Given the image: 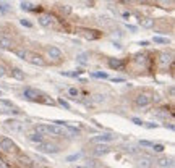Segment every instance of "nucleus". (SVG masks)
I'll use <instances>...</instances> for the list:
<instances>
[{
    "mask_svg": "<svg viewBox=\"0 0 175 168\" xmlns=\"http://www.w3.org/2000/svg\"><path fill=\"white\" fill-rule=\"evenodd\" d=\"M80 158H81V152H78V154H73V155L66 157V162H76V160H80Z\"/></svg>",
    "mask_w": 175,
    "mask_h": 168,
    "instance_id": "nucleus-20",
    "label": "nucleus"
},
{
    "mask_svg": "<svg viewBox=\"0 0 175 168\" xmlns=\"http://www.w3.org/2000/svg\"><path fill=\"white\" fill-rule=\"evenodd\" d=\"M115 139V136L112 134H101V136H94L93 142H112Z\"/></svg>",
    "mask_w": 175,
    "mask_h": 168,
    "instance_id": "nucleus-6",
    "label": "nucleus"
},
{
    "mask_svg": "<svg viewBox=\"0 0 175 168\" xmlns=\"http://www.w3.org/2000/svg\"><path fill=\"white\" fill-rule=\"evenodd\" d=\"M141 2H151V0H141Z\"/></svg>",
    "mask_w": 175,
    "mask_h": 168,
    "instance_id": "nucleus-40",
    "label": "nucleus"
},
{
    "mask_svg": "<svg viewBox=\"0 0 175 168\" xmlns=\"http://www.w3.org/2000/svg\"><path fill=\"white\" fill-rule=\"evenodd\" d=\"M47 53H49L50 58H60V57H62V50H60L58 47H49Z\"/></svg>",
    "mask_w": 175,
    "mask_h": 168,
    "instance_id": "nucleus-9",
    "label": "nucleus"
},
{
    "mask_svg": "<svg viewBox=\"0 0 175 168\" xmlns=\"http://www.w3.org/2000/svg\"><path fill=\"white\" fill-rule=\"evenodd\" d=\"M0 149L2 150H5V152H13L16 149L15 142L12 141V139H8V137H3L2 141H0Z\"/></svg>",
    "mask_w": 175,
    "mask_h": 168,
    "instance_id": "nucleus-2",
    "label": "nucleus"
},
{
    "mask_svg": "<svg viewBox=\"0 0 175 168\" xmlns=\"http://www.w3.org/2000/svg\"><path fill=\"white\" fill-rule=\"evenodd\" d=\"M148 128H149V129H152V128H157V125H156V123H149V125H148Z\"/></svg>",
    "mask_w": 175,
    "mask_h": 168,
    "instance_id": "nucleus-38",
    "label": "nucleus"
},
{
    "mask_svg": "<svg viewBox=\"0 0 175 168\" xmlns=\"http://www.w3.org/2000/svg\"><path fill=\"white\" fill-rule=\"evenodd\" d=\"M29 141H32V142H42V134H39V133H34V134H31L29 136Z\"/></svg>",
    "mask_w": 175,
    "mask_h": 168,
    "instance_id": "nucleus-17",
    "label": "nucleus"
},
{
    "mask_svg": "<svg viewBox=\"0 0 175 168\" xmlns=\"http://www.w3.org/2000/svg\"><path fill=\"white\" fill-rule=\"evenodd\" d=\"M93 154H94V155H97V157L105 155V154H109V147H105V145H97V147L93 150Z\"/></svg>",
    "mask_w": 175,
    "mask_h": 168,
    "instance_id": "nucleus-10",
    "label": "nucleus"
},
{
    "mask_svg": "<svg viewBox=\"0 0 175 168\" xmlns=\"http://www.w3.org/2000/svg\"><path fill=\"white\" fill-rule=\"evenodd\" d=\"M141 167H149V165H151V163H149V160H141Z\"/></svg>",
    "mask_w": 175,
    "mask_h": 168,
    "instance_id": "nucleus-34",
    "label": "nucleus"
},
{
    "mask_svg": "<svg viewBox=\"0 0 175 168\" xmlns=\"http://www.w3.org/2000/svg\"><path fill=\"white\" fill-rule=\"evenodd\" d=\"M37 150L39 152H46V154H55L58 152V147L54 144H47V142H39Z\"/></svg>",
    "mask_w": 175,
    "mask_h": 168,
    "instance_id": "nucleus-1",
    "label": "nucleus"
},
{
    "mask_svg": "<svg viewBox=\"0 0 175 168\" xmlns=\"http://www.w3.org/2000/svg\"><path fill=\"white\" fill-rule=\"evenodd\" d=\"M104 100V95H96V102H102Z\"/></svg>",
    "mask_w": 175,
    "mask_h": 168,
    "instance_id": "nucleus-37",
    "label": "nucleus"
},
{
    "mask_svg": "<svg viewBox=\"0 0 175 168\" xmlns=\"http://www.w3.org/2000/svg\"><path fill=\"white\" fill-rule=\"evenodd\" d=\"M32 7H34V5L29 3V2H21V8H23V10H32Z\"/></svg>",
    "mask_w": 175,
    "mask_h": 168,
    "instance_id": "nucleus-25",
    "label": "nucleus"
},
{
    "mask_svg": "<svg viewBox=\"0 0 175 168\" xmlns=\"http://www.w3.org/2000/svg\"><path fill=\"white\" fill-rule=\"evenodd\" d=\"M19 23L23 24V26H26V27H31V26H32V24L29 23V21H26V20H21V21H19Z\"/></svg>",
    "mask_w": 175,
    "mask_h": 168,
    "instance_id": "nucleus-30",
    "label": "nucleus"
},
{
    "mask_svg": "<svg viewBox=\"0 0 175 168\" xmlns=\"http://www.w3.org/2000/svg\"><path fill=\"white\" fill-rule=\"evenodd\" d=\"M76 62L81 63V65H86V63H88V53H80L76 57Z\"/></svg>",
    "mask_w": 175,
    "mask_h": 168,
    "instance_id": "nucleus-18",
    "label": "nucleus"
},
{
    "mask_svg": "<svg viewBox=\"0 0 175 168\" xmlns=\"http://www.w3.org/2000/svg\"><path fill=\"white\" fill-rule=\"evenodd\" d=\"M47 134H54V136H65L66 131L60 125H55V126H47Z\"/></svg>",
    "mask_w": 175,
    "mask_h": 168,
    "instance_id": "nucleus-4",
    "label": "nucleus"
},
{
    "mask_svg": "<svg viewBox=\"0 0 175 168\" xmlns=\"http://www.w3.org/2000/svg\"><path fill=\"white\" fill-rule=\"evenodd\" d=\"M151 95L148 94V92H143V94H138L136 95V105H140V107H146L151 103Z\"/></svg>",
    "mask_w": 175,
    "mask_h": 168,
    "instance_id": "nucleus-3",
    "label": "nucleus"
},
{
    "mask_svg": "<svg viewBox=\"0 0 175 168\" xmlns=\"http://www.w3.org/2000/svg\"><path fill=\"white\" fill-rule=\"evenodd\" d=\"M140 144H141V145H144V147H151V145H152V142H149V141H141Z\"/></svg>",
    "mask_w": 175,
    "mask_h": 168,
    "instance_id": "nucleus-31",
    "label": "nucleus"
},
{
    "mask_svg": "<svg viewBox=\"0 0 175 168\" xmlns=\"http://www.w3.org/2000/svg\"><path fill=\"white\" fill-rule=\"evenodd\" d=\"M58 103H60V105H62L65 110H70V103H68L66 100H63V99H58Z\"/></svg>",
    "mask_w": 175,
    "mask_h": 168,
    "instance_id": "nucleus-26",
    "label": "nucleus"
},
{
    "mask_svg": "<svg viewBox=\"0 0 175 168\" xmlns=\"http://www.w3.org/2000/svg\"><path fill=\"white\" fill-rule=\"evenodd\" d=\"M159 167H174V163H172V160H167V158H162V160H159Z\"/></svg>",
    "mask_w": 175,
    "mask_h": 168,
    "instance_id": "nucleus-19",
    "label": "nucleus"
},
{
    "mask_svg": "<svg viewBox=\"0 0 175 168\" xmlns=\"http://www.w3.org/2000/svg\"><path fill=\"white\" fill-rule=\"evenodd\" d=\"M151 147L154 149V152H164V149H165L162 144H152Z\"/></svg>",
    "mask_w": 175,
    "mask_h": 168,
    "instance_id": "nucleus-23",
    "label": "nucleus"
},
{
    "mask_svg": "<svg viewBox=\"0 0 175 168\" xmlns=\"http://www.w3.org/2000/svg\"><path fill=\"white\" fill-rule=\"evenodd\" d=\"M60 13H62V15H70V13H71V7H68V5H62V7H60Z\"/></svg>",
    "mask_w": 175,
    "mask_h": 168,
    "instance_id": "nucleus-21",
    "label": "nucleus"
},
{
    "mask_svg": "<svg viewBox=\"0 0 175 168\" xmlns=\"http://www.w3.org/2000/svg\"><path fill=\"white\" fill-rule=\"evenodd\" d=\"M23 94H24V97L29 99V100H36V99H37V90L31 89V87H26Z\"/></svg>",
    "mask_w": 175,
    "mask_h": 168,
    "instance_id": "nucleus-8",
    "label": "nucleus"
},
{
    "mask_svg": "<svg viewBox=\"0 0 175 168\" xmlns=\"http://www.w3.org/2000/svg\"><path fill=\"white\" fill-rule=\"evenodd\" d=\"M170 62H172V55L170 53H162L160 55V63H162V65H169Z\"/></svg>",
    "mask_w": 175,
    "mask_h": 168,
    "instance_id": "nucleus-15",
    "label": "nucleus"
},
{
    "mask_svg": "<svg viewBox=\"0 0 175 168\" xmlns=\"http://www.w3.org/2000/svg\"><path fill=\"white\" fill-rule=\"evenodd\" d=\"M66 131H68L70 134H80V129H78V128H73V126H68V128H66Z\"/></svg>",
    "mask_w": 175,
    "mask_h": 168,
    "instance_id": "nucleus-27",
    "label": "nucleus"
},
{
    "mask_svg": "<svg viewBox=\"0 0 175 168\" xmlns=\"http://www.w3.org/2000/svg\"><path fill=\"white\" fill-rule=\"evenodd\" d=\"M136 62L138 63H146V55H136Z\"/></svg>",
    "mask_w": 175,
    "mask_h": 168,
    "instance_id": "nucleus-28",
    "label": "nucleus"
},
{
    "mask_svg": "<svg viewBox=\"0 0 175 168\" xmlns=\"http://www.w3.org/2000/svg\"><path fill=\"white\" fill-rule=\"evenodd\" d=\"M5 74H7V71H5V68H3V66H0V78H3Z\"/></svg>",
    "mask_w": 175,
    "mask_h": 168,
    "instance_id": "nucleus-35",
    "label": "nucleus"
},
{
    "mask_svg": "<svg viewBox=\"0 0 175 168\" xmlns=\"http://www.w3.org/2000/svg\"><path fill=\"white\" fill-rule=\"evenodd\" d=\"M131 121H133V123H135V125H140V126H141V125H143V121H141V120H140V118H133V120H131Z\"/></svg>",
    "mask_w": 175,
    "mask_h": 168,
    "instance_id": "nucleus-33",
    "label": "nucleus"
},
{
    "mask_svg": "<svg viewBox=\"0 0 175 168\" xmlns=\"http://www.w3.org/2000/svg\"><path fill=\"white\" fill-rule=\"evenodd\" d=\"M12 76L15 79H19V81H21V79H24V71H21L19 68H13V70H12Z\"/></svg>",
    "mask_w": 175,
    "mask_h": 168,
    "instance_id": "nucleus-11",
    "label": "nucleus"
},
{
    "mask_svg": "<svg viewBox=\"0 0 175 168\" xmlns=\"http://www.w3.org/2000/svg\"><path fill=\"white\" fill-rule=\"evenodd\" d=\"M28 62L32 63V65H37V66H46V60H42V57H39V55H31L28 53Z\"/></svg>",
    "mask_w": 175,
    "mask_h": 168,
    "instance_id": "nucleus-5",
    "label": "nucleus"
},
{
    "mask_svg": "<svg viewBox=\"0 0 175 168\" xmlns=\"http://www.w3.org/2000/svg\"><path fill=\"white\" fill-rule=\"evenodd\" d=\"M94 165H96V163H94L93 160H89V162H88V163H86V167H94Z\"/></svg>",
    "mask_w": 175,
    "mask_h": 168,
    "instance_id": "nucleus-39",
    "label": "nucleus"
},
{
    "mask_svg": "<svg viewBox=\"0 0 175 168\" xmlns=\"http://www.w3.org/2000/svg\"><path fill=\"white\" fill-rule=\"evenodd\" d=\"M39 23L42 24V26H52V23H54V18H52L50 15H41V18H39Z\"/></svg>",
    "mask_w": 175,
    "mask_h": 168,
    "instance_id": "nucleus-7",
    "label": "nucleus"
},
{
    "mask_svg": "<svg viewBox=\"0 0 175 168\" xmlns=\"http://www.w3.org/2000/svg\"><path fill=\"white\" fill-rule=\"evenodd\" d=\"M13 44H12V40L8 39V37H0V47L2 49H10Z\"/></svg>",
    "mask_w": 175,
    "mask_h": 168,
    "instance_id": "nucleus-12",
    "label": "nucleus"
},
{
    "mask_svg": "<svg viewBox=\"0 0 175 168\" xmlns=\"http://www.w3.org/2000/svg\"><path fill=\"white\" fill-rule=\"evenodd\" d=\"M16 55H18V57H19V58H26V57H28V52L26 50H23V49H18V50H16Z\"/></svg>",
    "mask_w": 175,
    "mask_h": 168,
    "instance_id": "nucleus-22",
    "label": "nucleus"
},
{
    "mask_svg": "<svg viewBox=\"0 0 175 168\" xmlns=\"http://www.w3.org/2000/svg\"><path fill=\"white\" fill-rule=\"evenodd\" d=\"M109 66L110 68H122V66H123V63H122L120 60H117V58H110L109 60Z\"/></svg>",
    "mask_w": 175,
    "mask_h": 168,
    "instance_id": "nucleus-14",
    "label": "nucleus"
},
{
    "mask_svg": "<svg viewBox=\"0 0 175 168\" xmlns=\"http://www.w3.org/2000/svg\"><path fill=\"white\" fill-rule=\"evenodd\" d=\"M94 76H96V78H102V79H105V78H107V73H94Z\"/></svg>",
    "mask_w": 175,
    "mask_h": 168,
    "instance_id": "nucleus-29",
    "label": "nucleus"
},
{
    "mask_svg": "<svg viewBox=\"0 0 175 168\" xmlns=\"http://www.w3.org/2000/svg\"><path fill=\"white\" fill-rule=\"evenodd\" d=\"M154 42H157V44H169V39H165V37H159V36H156V37H154Z\"/></svg>",
    "mask_w": 175,
    "mask_h": 168,
    "instance_id": "nucleus-24",
    "label": "nucleus"
},
{
    "mask_svg": "<svg viewBox=\"0 0 175 168\" xmlns=\"http://www.w3.org/2000/svg\"><path fill=\"white\" fill-rule=\"evenodd\" d=\"M157 5L159 7H162V8H170V7H174V0H157Z\"/></svg>",
    "mask_w": 175,
    "mask_h": 168,
    "instance_id": "nucleus-13",
    "label": "nucleus"
},
{
    "mask_svg": "<svg viewBox=\"0 0 175 168\" xmlns=\"http://www.w3.org/2000/svg\"><path fill=\"white\" fill-rule=\"evenodd\" d=\"M141 26L143 27H152L154 26V20H152V18H144V20L141 21Z\"/></svg>",
    "mask_w": 175,
    "mask_h": 168,
    "instance_id": "nucleus-16",
    "label": "nucleus"
},
{
    "mask_svg": "<svg viewBox=\"0 0 175 168\" xmlns=\"http://www.w3.org/2000/svg\"><path fill=\"white\" fill-rule=\"evenodd\" d=\"M70 95H73V97H76V95H78V90L75 89V87H71V89H70Z\"/></svg>",
    "mask_w": 175,
    "mask_h": 168,
    "instance_id": "nucleus-32",
    "label": "nucleus"
},
{
    "mask_svg": "<svg viewBox=\"0 0 175 168\" xmlns=\"http://www.w3.org/2000/svg\"><path fill=\"white\" fill-rule=\"evenodd\" d=\"M112 81H113V82H125V79H123V78H113Z\"/></svg>",
    "mask_w": 175,
    "mask_h": 168,
    "instance_id": "nucleus-36",
    "label": "nucleus"
}]
</instances>
